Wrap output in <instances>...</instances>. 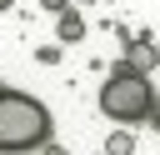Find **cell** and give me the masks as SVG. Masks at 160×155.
Here are the masks:
<instances>
[{
  "mask_svg": "<svg viewBox=\"0 0 160 155\" xmlns=\"http://www.w3.org/2000/svg\"><path fill=\"white\" fill-rule=\"evenodd\" d=\"M50 140V110L30 95L0 90V150H30Z\"/></svg>",
  "mask_w": 160,
  "mask_h": 155,
  "instance_id": "6da1fadb",
  "label": "cell"
},
{
  "mask_svg": "<svg viewBox=\"0 0 160 155\" xmlns=\"http://www.w3.org/2000/svg\"><path fill=\"white\" fill-rule=\"evenodd\" d=\"M100 110H105V120L135 125V120H145V115L155 110V90H150V80H145L135 65H115L110 80L100 85Z\"/></svg>",
  "mask_w": 160,
  "mask_h": 155,
  "instance_id": "7a4b0ae2",
  "label": "cell"
},
{
  "mask_svg": "<svg viewBox=\"0 0 160 155\" xmlns=\"http://www.w3.org/2000/svg\"><path fill=\"white\" fill-rule=\"evenodd\" d=\"M130 150H135V140H130L125 130H115V135L105 140V155H130Z\"/></svg>",
  "mask_w": 160,
  "mask_h": 155,
  "instance_id": "3957f363",
  "label": "cell"
},
{
  "mask_svg": "<svg viewBox=\"0 0 160 155\" xmlns=\"http://www.w3.org/2000/svg\"><path fill=\"white\" fill-rule=\"evenodd\" d=\"M60 35H65V40H75V35H85V20L65 10V15H60Z\"/></svg>",
  "mask_w": 160,
  "mask_h": 155,
  "instance_id": "277c9868",
  "label": "cell"
},
{
  "mask_svg": "<svg viewBox=\"0 0 160 155\" xmlns=\"http://www.w3.org/2000/svg\"><path fill=\"white\" fill-rule=\"evenodd\" d=\"M10 5H15V0H0V10H10Z\"/></svg>",
  "mask_w": 160,
  "mask_h": 155,
  "instance_id": "5b68a950",
  "label": "cell"
}]
</instances>
